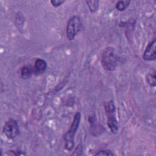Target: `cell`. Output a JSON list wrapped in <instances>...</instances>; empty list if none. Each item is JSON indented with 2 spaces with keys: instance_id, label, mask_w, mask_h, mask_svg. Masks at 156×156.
Segmentation results:
<instances>
[{
  "instance_id": "cell-1",
  "label": "cell",
  "mask_w": 156,
  "mask_h": 156,
  "mask_svg": "<svg viewBox=\"0 0 156 156\" xmlns=\"http://www.w3.org/2000/svg\"><path fill=\"white\" fill-rule=\"evenodd\" d=\"M81 119L80 113L77 112L73 118L69 129L63 135L65 147L68 151H72L74 146V136L78 129Z\"/></svg>"
},
{
  "instance_id": "cell-2",
  "label": "cell",
  "mask_w": 156,
  "mask_h": 156,
  "mask_svg": "<svg viewBox=\"0 0 156 156\" xmlns=\"http://www.w3.org/2000/svg\"><path fill=\"white\" fill-rule=\"evenodd\" d=\"M118 59L114 48L112 47L106 48L102 52L101 65L107 71H114L118 66Z\"/></svg>"
},
{
  "instance_id": "cell-3",
  "label": "cell",
  "mask_w": 156,
  "mask_h": 156,
  "mask_svg": "<svg viewBox=\"0 0 156 156\" xmlns=\"http://www.w3.org/2000/svg\"><path fill=\"white\" fill-rule=\"evenodd\" d=\"M82 26L81 19L78 15H74L69 18L66 28V38L69 40H73L79 32Z\"/></svg>"
},
{
  "instance_id": "cell-4",
  "label": "cell",
  "mask_w": 156,
  "mask_h": 156,
  "mask_svg": "<svg viewBox=\"0 0 156 156\" xmlns=\"http://www.w3.org/2000/svg\"><path fill=\"white\" fill-rule=\"evenodd\" d=\"M2 131L7 138L10 140L14 139L18 136L20 132L17 121L13 119H9L4 124Z\"/></svg>"
},
{
  "instance_id": "cell-5",
  "label": "cell",
  "mask_w": 156,
  "mask_h": 156,
  "mask_svg": "<svg viewBox=\"0 0 156 156\" xmlns=\"http://www.w3.org/2000/svg\"><path fill=\"white\" fill-rule=\"evenodd\" d=\"M156 58L155 52V39L154 38L152 41H150L143 53V58L146 61H152Z\"/></svg>"
},
{
  "instance_id": "cell-6",
  "label": "cell",
  "mask_w": 156,
  "mask_h": 156,
  "mask_svg": "<svg viewBox=\"0 0 156 156\" xmlns=\"http://www.w3.org/2000/svg\"><path fill=\"white\" fill-rule=\"evenodd\" d=\"M115 112L106 113L107 118V126L110 130L111 132L116 134L118 131V122L116 118L115 117Z\"/></svg>"
},
{
  "instance_id": "cell-7",
  "label": "cell",
  "mask_w": 156,
  "mask_h": 156,
  "mask_svg": "<svg viewBox=\"0 0 156 156\" xmlns=\"http://www.w3.org/2000/svg\"><path fill=\"white\" fill-rule=\"evenodd\" d=\"M47 68V63L45 60L41 58H37L34 64V73L35 74H41L43 73Z\"/></svg>"
},
{
  "instance_id": "cell-8",
  "label": "cell",
  "mask_w": 156,
  "mask_h": 156,
  "mask_svg": "<svg viewBox=\"0 0 156 156\" xmlns=\"http://www.w3.org/2000/svg\"><path fill=\"white\" fill-rule=\"evenodd\" d=\"M33 73V67H31L30 66H24L21 68L20 70L21 77L24 79H27L30 78Z\"/></svg>"
},
{
  "instance_id": "cell-9",
  "label": "cell",
  "mask_w": 156,
  "mask_h": 156,
  "mask_svg": "<svg viewBox=\"0 0 156 156\" xmlns=\"http://www.w3.org/2000/svg\"><path fill=\"white\" fill-rule=\"evenodd\" d=\"M146 80L149 86L152 87H155L156 85L155 82V72L153 73H149L146 76Z\"/></svg>"
},
{
  "instance_id": "cell-10",
  "label": "cell",
  "mask_w": 156,
  "mask_h": 156,
  "mask_svg": "<svg viewBox=\"0 0 156 156\" xmlns=\"http://www.w3.org/2000/svg\"><path fill=\"white\" fill-rule=\"evenodd\" d=\"M86 2L88 5L90 11L91 13H94L98 10L99 4V1H86Z\"/></svg>"
},
{
  "instance_id": "cell-11",
  "label": "cell",
  "mask_w": 156,
  "mask_h": 156,
  "mask_svg": "<svg viewBox=\"0 0 156 156\" xmlns=\"http://www.w3.org/2000/svg\"><path fill=\"white\" fill-rule=\"evenodd\" d=\"M130 3V1H119L116 4V9L119 11L126 10Z\"/></svg>"
},
{
  "instance_id": "cell-12",
  "label": "cell",
  "mask_w": 156,
  "mask_h": 156,
  "mask_svg": "<svg viewBox=\"0 0 156 156\" xmlns=\"http://www.w3.org/2000/svg\"><path fill=\"white\" fill-rule=\"evenodd\" d=\"M95 155H105V156H112L113 155V154L112 152L110 150H100L98 152H97L95 154Z\"/></svg>"
},
{
  "instance_id": "cell-13",
  "label": "cell",
  "mask_w": 156,
  "mask_h": 156,
  "mask_svg": "<svg viewBox=\"0 0 156 156\" xmlns=\"http://www.w3.org/2000/svg\"><path fill=\"white\" fill-rule=\"evenodd\" d=\"M63 2H64L63 1H60V0H52V1H51V4L55 7H57L60 6Z\"/></svg>"
}]
</instances>
